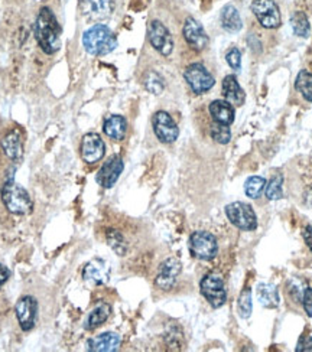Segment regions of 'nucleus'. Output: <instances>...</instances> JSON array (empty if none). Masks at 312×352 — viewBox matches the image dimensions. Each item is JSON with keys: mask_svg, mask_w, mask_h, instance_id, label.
Listing matches in <instances>:
<instances>
[{"mask_svg": "<svg viewBox=\"0 0 312 352\" xmlns=\"http://www.w3.org/2000/svg\"><path fill=\"white\" fill-rule=\"evenodd\" d=\"M34 34L41 50L52 55L61 47V28L50 8H41L34 26Z\"/></svg>", "mask_w": 312, "mask_h": 352, "instance_id": "1", "label": "nucleus"}, {"mask_svg": "<svg viewBox=\"0 0 312 352\" xmlns=\"http://www.w3.org/2000/svg\"><path fill=\"white\" fill-rule=\"evenodd\" d=\"M84 50L94 56H104L117 48V38L107 25L96 23L83 35Z\"/></svg>", "mask_w": 312, "mask_h": 352, "instance_id": "2", "label": "nucleus"}, {"mask_svg": "<svg viewBox=\"0 0 312 352\" xmlns=\"http://www.w3.org/2000/svg\"><path fill=\"white\" fill-rule=\"evenodd\" d=\"M2 201L9 212L14 215H26L32 212L34 202L21 185L13 179H9L2 189Z\"/></svg>", "mask_w": 312, "mask_h": 352, "instance_id": "3", "label": "nucleus"}, {"mask_svg": "<svg viewBox=\"0 0 312 352\" xmlns=\"http://www.w3.org/2000/svg\"><path fill=\"white\" fill-rule=\"evenodd\" d=\"M189 250L196 258L210 261L218 253L217 239L208 231H196L189 237Z\"/></svg>", "mask_w": 312, "mask_h": 352, "instance_id": "4", "label": "nucleus"}, {"mask_svg": "<svg viewBox=\"0 0 312 352\" xmlns=\"http://www.w3.org/2000/svg\"><path fill=\"white\" fill-rule=\"evenodd\" d=\"M227 218L230 223L243 231H255L258 228V217L253 208L245 202H233L226 207Z\"/></svg>", "mask_w": 312, "mask_h": 352, "instance_id": "5", "label": "nucleus"}, {"mask_svg": "<svg viewBox=\"0 0 312 352\" xmlns=\"http://www.w3.org/2000/svg\"><path fill=\"white\" fill-rule=\"evenodd\" d=\"M184 80L189 85L192 93L205 94L211 90L216 84L213 74L202 64H191L184 71Z\"/></svg>", "mask_w": 312, "mask_h": 352, "instance_id": "6", "label": "nucleus"}, {"mask_svg": "<svg viewBox=\"0 0 312 352\" xmlns=\"http://www.w3.org/2000/svg\"><path fill=\"white\" fill-rule=\"evenodd\" d=\"M200 289L202 296L207 299L214 309H218L227 300V292L225 287V282L220 274L217 273H208L202 277L200 283Z\"/></svg>", "mask_w": 312, "mask_h": 352, "instance_id": "7", "label": "nucleus"}, {"mask_svg": "<svg viewBox=\"0 0 312 352\" xmlns=\"http://www.w3.org/2000/svg\"><path fill=\"white\" fill-rule=\"evenodd\" d=\"M251 12L258 22L266 29H276L282 23L280 9L275 0H253Z\"/></svg>", "mask_w": 312, "mask_h": 352, "instance_id": "8", "label": "nucleus"}, {"mask_svg": "<svg viewBox=\"0 0 312 352\" xmlns=\"http://www.w3.org/2000/svg\"><path fill=\"white\" fill-rule=\"evenodd\" d=\"M147 36H149L151 45L162 56H169L174 51V38L169 29L160 21H152L147 29Z\"/></svg>", "mask_w": 312, "mask_h": 352, "instance_id": "9", "label": "nucleus"}, {"mask_svg": "<svg viewBox=\"0 0 312 352\" xmlns=\"http://www.w3.org/2000/svg\"><path fill=\"white\" fill-rule=\"evenodd\" d=\"M152 126L156 138L162 143H174L180 136V129H178L175 120L167 111H158L152 117Z\"/></svg>", "mask_w": 312, "mask_h": 352, "instance_id": "10", "label": "nucleus"}, {"mask_svg": "<svg viewBox=\"0 0 312 352\" xmlns=\"http://www.w3.org/2000/svg\"><path fill=\"white\" fill-rule=\"evenodd\" d=\"M183 34L188 45L197 52L204 51L208 47V43H210V39H208V35L202 25L191 16L185 19Z\"/></svg>", "mask_w": 312, "mask_h": 352, "instance_id": "11", "label": "nucleus"}, {"mask_svg": "<svg viewBox=\"0 0 312 352\" xmlns=\"http://www.w3.org/2000/svg\"><path fill=\"white\" fill-rule=\"evenodd\" d=\"M80 151L84 162L88 165H94L106 153V144H104L103 139L97 133H88L83 138Z\"/></svg>", "mask_w": 312, "mask_h": 352, "instance_id": "12", "label": "nucleus"}, {"mask_svg": "<svg viewBox=\"0 0 312 352\" xmlns=\"http://www.w3.org/2000/svg\"><path fill=\"white\" fill-rule=\"evenodd\" d=\"M181 270H183V266L180 260L175 257L167 258L159 267L156 280H155L156 286L162 290H171L175 286Z\"/></svg>", "mask_w": 312, "mask_h": 352, "instance_id": "13", "label": "nucleus"}, {"mask_svg": "<svg viewBox=\"0 0 312 352\" xmlns=\"http://www.w3.org/2000/svg\"><path fill=\"white\" fill-rule=\"evenodd\" d=\"M123 169H125L123 159L118 155H114L107 159V162H104V165L97 173L96 179L98 185H101L103 188H112L117 182V179L121 178Z\"/></svg>", "mask_w": 312, "mask_h": 352, "instance_id": "14", "label": "nucleus"}, {"mask_svg": "<svg viewBox=\"0 0 312 352\" xmlns=\"http://www.w3.org/2000/svg\"><path fill=\"white\" fill-rule=\"evenodd\" d=\"M14 312H17V318L21 328L28 332L35 327L37 320V312H38V303L32 296H25L22 298L14 307Z\"/></svg>", "mask_w": 312, "mask_h": 352, "instance_id": "15", "label": "nucleus"}, {"mask_svg": "<svg viewBox=\"0 0 312 352\" xmlns=\"http://www.w3.org/2000/svg\"><path fill=\"white\" fill-rule=\"evenodd\" d=\"M83 277L85 282H90L93 285H104L109 282L110 277V266L106 260L103 258H93L83 270Z\"/></svg>", "mask_w": 312, "mask_h": 352, "instance_id": "16", "label": "nucleus"}, {"mask_svg": "<svg viewBox=\"0 0 312 352\" xmlns=\"http://www.w3.org/2000/svg\"><path fill=\"white\" fill-rule=\"evenodd\" d=\"M81 10L87 18L103 21L114 10V0H81Z\"/></svg>", "mask_w": 312, "mask_h": 352, "instance_id": "17", "label": "nucleus"}, {"mask_svg": "<svg viewBox=\"0 0 312 352\" xmlns=\"http://www.w3.org/2000/svg\"><path fill=\"white\" fill-rule=\"evenodd\" d=\"M221 90H222V96H225L226 101H229L231 106L240 107L245 104L246 94L234 76H227L225 80H222Z\"/></svg>", "mask_w": 312, "mask_h": 352, "instance_id": "18", "label": "nucleus"}, {"mask_svg": "<svg viewBox=\"0 0 312 352\" xmlns=\"http://www.w3.org/2000/svg\"><path fill=\"white\" fill-rule=\"evenodd\" d=\"M121 346V336L114 332H106L88 341V349L93 352H112Z\"/></svg>", "mask_w": 312, "mask_h": 352, "instance_id": "19", "label": "nucleus"}, {"mask_svg": "<svg viewBox=\"0 0 312 352\" xmlns=\"http://www.w3.org/2000/svg\"><path fill=\"white\" fill-rule=\"evenodd\" d=\"M220 22H221V26L225 31L230 32V34H237L242 31L243 28V21H242V16L239 10H237L236 6L233 5H226L225 8L221 9V13H220Z\"/></svg>", "mask_w": 312, "mask_h": 352, "instance_id": "20", "label": "nucleus"}, {"mask_svg": "<svg viewBox=\"0 0 312 352\" xmlns=\"http://www.w3.org/2000/svg\"><path fill=\"white\" fill-rule=\"evenodd\" d=\"M103 131L106 133L107 138L121 142L125 139L127 131V122L123 116L113 114L104 120Z\"/></svg>", "mask_w": 312, "mask_h": 352, "instance_id": "21", "label": "nucleus"}, {"mask_svg": "<svg viewBox=\"0 0 312 352\" xmlns=\"http://www.w3.org/2000/svg\"><path fill=\"white\" fill-rule=\"evenodd\" d=\"M208 110L216 123L230 126L234 122V107L226 100H214Z\"/></svg>", "mask_w": 312, "mask_h": 352, "instance_id": "22", "label": "nucleus"}, {"mask_svg": "<svg viewBox=\"0 0 312 352\" xmlns=\"http://www.w3.org/2000/svg\"><path fill=\"white\" fill-rule=\"evenodd\" d=\"M2 148L5 155L12 159V160H19L23 155V144L21 140V135L19 131L13 130L10 131L9 135L5 136V139L2 140Z\"/></svg>", "mask_w": 312, "mask_h": 352, "instance_id": "23", "label": "nucleus"}, {"mask_svg": "<svg viewBox=\"0 0 312 352\" xmlns=\"http://www.w3.org/2000/svg\"><path fill=\"white\" fill-rule=\"evenodd\" d=\"M256 295L259 303L267 307V309H275L279 306L278 289L271 283H259L256 287Z\"/></svg>", "mask_w": 312, "mask_h": 352, "instance_id": "24", "label": "nucleus"}, {"mask_svg": "<svg viewBox=\"0 0 312 352\" xmlns=\"http://www.w3.org/2000/svg\"><path fill=\"white\" fill-rule=\"evenodd\" d=\"M112 307L107 303H100L97 305L94 309L92 311V314L88 315L87 318V324H85V329L87 331H93L96 328H98L100 325H103L110 316Z\"/></svg>", "mask_w": 312, "mask_h": 352, "instance_id": "25", "label": "nucleus"}, {"mask_svg": "<svg viewBox=\"0 0 312 352\" xmlns=\"http://www.w3.org/2000/svg\"><path fill=\"white\" fill-rule=\"evenodd\" d=\"M291 26H292V31L296 36H300V38L309 36L311 25H309V21L304 12H301V10L293 12L292 18H291Z\"/></svg>", "mask_w": 312, "mask_h": 352, "instance_id": "26", "label": "nucleus"}, {"mask_svg": "<svg viewBox=\"0 0 312 352\" xmlns=\"http://www.w3.org/2000/svg\"><path fill=\"white\" fill-rule=\"evenodd\" d=\"M295 88L306 101L312 102V72L302 69L296 77Z\"/></svg>", "mask_w": 312, "mask_h": 352, "instance_id": "27", "label": "nucleus"}, {"mask_svg": "<svg viewBox=\"0 0 312 352\" xmlns=\"http://www.w3.org/2000/svg\"><path fill=\"white\" fill-rule=\"evenodd\" d=\"M266 186V179L262 176H250V178L245 184V192L249 198L258 199Z\"/></svg>", "mask_w": 312, "mask_h": 352, "instance_id": "28", "label": "nucleus"}, {"mask_svg": "<svg viewBox=\"0 0 312 352\" xmlns=\"http://www.w3.org/2000/svg\"><path fill=\"white\" fill-rule=\"evenodd\" d=\"M282 184H284V178H282V175L273 176V178L266 185V189H264L266 198L271 201H278L284 197V188H282Z\"/></svg>", "mask_w": 312, "mask_h": 352, "instance_id": "29", "label": "nucleus"}, {"mask_svg": "<svg viewBox=\"0 0 312 352\" xmlns=\"http://www.w3.org/2000/svg\"><path fill=\"white\" fill-rule=\"evenodd\" d=\"M210 135L220 144H227L231 140V130L227 124H221V123L214 122L210 127Z\"/></svg>", "mask_w": 312, "mask_h": 352, "instance_id": "30", "label": "nucleus"}, {"mask_svg": "<svg viewBox=\"0 0 312 352\" xmlns=\"http://www.w3.org/2000/svg\"><path fill=\"white\" fill-rule=\"evenodd\" d=\"M145 87L149 93L159 96V94H162L163 88H165V82H163L162 76L158 74L156 71H151L145 78Z\"/></svg>", "mask_w": 312, "mask_h": 352, "instance_id": "31", "label": "nucleus"}, {"mask_svg": "<svg viewBox=\"0 0 312 352\" xmlns=\"http://www.w3.org/2000/svg\"><path fill=\"white\" fill-rule=\"evenodd\" d=\"M107 241H109V245L113 248V250L118 256H125V253L127 250V245H126V241H125V239H123L121 232L116 231V230H109Z\"/></svg>", "mask_w": 312, "mask_h": 352, "instance_id": "32", "label": "nucleus"}, {"mask_svg": "<svg viewBox=\"0 0 312 352\" xmlns=\"http://www.w3.org/2000/svg\"><path fill=\"white\" fill-rule=\"evenodd\" d=\"M251 309H253V302H251V290L246 289L242 292L239 298V303H237V311H239L240 318L247 319L251 315Z\"/></svg>", "mask_w": 312, "mask_h": 352, "instance_id": "33", "label": "nucleus"}, {"mask_svg": "<svg viewBox=\"0 0 312 352\" xmlns=\"http://www.w3.org/2000/svg\"><path fill=\"white\" fill-rule=\"evenodd\" d=\"M226 61L231 69L239 71L242 68V52L239 48H231L226 54Z\"/></svg>", "mask_w": 312, "mask_h": 352, "instance_id": "34", "label": "nucleus"}, {"mask_svg": "<svg viewBox=\"0 0 312 352\" xmlns=\"http://www.w3.org/2000/svg\"><path fill=\"white\" fill-rule=\"evenodd\" d=\"M302 306L306 315L312 319V289L306 287L302 292Z\"/></svg>", "mask_w": 312, "mask_h": 352, "instance_id": "35", "label": "nucleus"}, {"mask_svg": "<svg viewBox=\"0 0 312 352\" xmlns=\"http://www.w3.org/2000/svg\"><path fill=\"white\" fill-rule=\"evenodd\" d=\"M296 352H312V338L311 336H304L300 340L298 346H296Z\"/></svg>", "mask_w": 312, "mask_h": 352, "instance_id": "36", "label": "nucleus"}, {"mask_svg": "<svg viewBox=\"0 0 312 352\" xmlns=\"http://www.w3.org/2000/svg\"><path fill=\"white\" fill-rule=\"evenodd\" d=\"M302 237L306 243V245L309 247V250L312 252V226H306L302 231Z\"/></svg>", "mask_w": 312, "mask_h": 352, "instance_id": "37", "label": "nucleus"}, {"mask_svg": "<svg viewBox=\"0 0 312 352\" xmlns=\"http://www.w3.org/2000/svg\"><path fill=\"white\" fill-rule=\"evenodd\" d=\"M9 270L3 266V264H0V287H2L8 280H9Z\"/></svg>", "mask_w": 312, "mask_h": 352, "instance_id": "38", "label": "nucleus"}]
</instances>
